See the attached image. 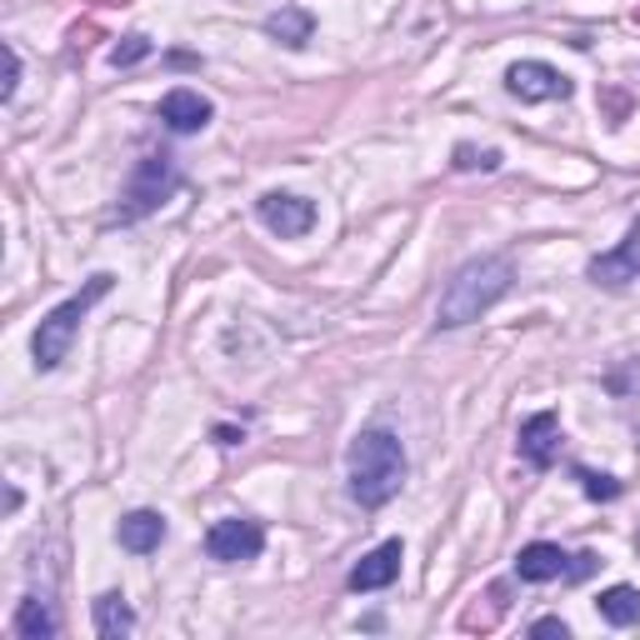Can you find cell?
Returning <instances> with one entry per match:
<instances>
[{"label":"cell","mask_w":640,"mask_h":640,"mask_svg":"<svg viewBox=\"0 0 640 640\" xmlns=\"http://www.w3.org/2000/svg\"><path fill=\"white\" fill-rule=\"evenodd\" d=\"M510 281H515L510 256H475V261H465L461 271L446 281V291H440L436 325H440V331H461V325L481 320L490 306H496V300H506Z\"/></svg>","instance_id":"obj_1"},{"label":"cell","mask_w":640,"mask_h":640,"mask_svg":"<svg viewBox=\"0 0 640 640\" xmlns=\"http://www.w3.org/2000/svg\"><path fill=\"white\" fill-rule=\"evenodd\" d=\"M345 471H351V496L360 500L366 510H380L386 500L401 490L405 481V446L401 436H391V430H360L356 440H351V455H345Z\"/></svg>","instance_id":"obj_2"},{"label":"cell","mask_w":640,"mask_h":640,"mask_svg":"<svg viewBox=\"0 0 640 640\" xmlns=\"http://www.w3.org/2000/svg\"><path fill=\"white\" fill-rule=\"evenodd\" d=\"M110 285H116V275H106V271L91 275V281H85L71 300H60V306L50 310L46 320H40V325H36V341H31V356H36L40 370H56L60 360L71 356V341H75V331H81V320L91 316L95 300L110 296Z\"/></svg>","instance_id":"obj_3"},{"label":"cell","mask_w":640,"mask_h":640,"mask_svg":"<svg viewBox=\"0 0 640 640\" xmlns=\"http://www.w3.org/2000/svg\"><path fill=\"white\" fill-rule=\"evenodd\" d=\"M176 186H180L176 161H170V155H145L141 166L131 170L126 195H120V221H141V215H151Z\"/></svg>","instance_id":"obj_4"},{"label":"cell","mask_w":640,"mask_h":640,"mask_svg":"<svg viewBox=\"0 0 640 640\" xmlns=\"http://www.w3.org/2000/svg\"><path fill=\"white\" fill-rule=\"evenodd\" d=\"M265 550V531L261 521H246V515H226L205 531V556L226 560V566H240V560H256Z\"/></svg>","instance_id":"obj_5"},{"label":"cell","mask_w":640,"mask_h":640,"mask_svg":"<svg viewBox=\"0 0 640 640\" xmlns=\"http://www.w3.org/2000/svg\"><path fill=\"white\" fill-rule=\"evenodd\" d=\"M256 215L281 240H296V236H310V226H316V201L291 195V190H265L261 201H256Z\"/></svg>","instance_id":"obj_6"},{"label":"cell","mask_w":640,"mask_h":640,"mask_svg":"<svg viewBox=\"0 0 640 640\" xmlns=\"http://www.w3.org/2000/svg\"><path fill=\"white\" fill-rule=\"evenodd\" d=\"M506 91L515 100H525V106H541V100H566L570 81L556 66H546V60H515L506 71Z\"/></svg>","instance_id":"obj_7"},{"label":"cell","mask_w":640,"mask_h":640,"mask_svg":"<svg viewBox=\"0 0 640 640\" xmlns=\"http://www.w3.org/2000/svg\"><path fill=\"white\" fill-rule=\"evenodd\" d=\"M585 275H591L595 285H630V281H640V221L630 226V236L620 240L616 250H605V256H595L591 265H585Z\"/></svg>","instance_id":"obj_8"},{"label":"cell","mask_w":640,"mask_h":640,"mask_svg":"<svg viewBox=\"0 0 640 640\" xmlns=\"http://www.w3.org/2000/svg\"><path fill=\"white\" fill-rule=\"evenodd\" d=\"M211 116H215V106L201 91H190V85H176V91H166V100H161V120H166V131H176V135L205 131Z\"/></svg>","instance_id":"obj_9"},{"label":"cell","mask_w":640,"mask_h":640,"mask_svg":"<svg viewBox=\"0 0 640 640\" xmlns=\"http://www.w3.org/2000/svg\"><path fill=\"white\" fill-rule=\"evenodd\" d=\"M521 455L535 471H546L560 455V415L556 411H535L531 420H521Z\"/></svg>","instance_id":"obj_10"},{"label":"cell","mask_w":640,"mask_h":640,"mask_svg":"<svg viewBox=\"0 0 640 640\" xmlns=\"http://www.w3.org/2000/svg\"><path fill=\"white\" fill-rule=\"evenodd\" d=\"M401 560H405L401 541H386V546H376L356 570H351V591H386V585L401 576Z\"/></svg>","instance_id":"obj_11"},{"label":"cell","mask_w":640,"mask_h":640,"mask_svg":"<svg viewBox=\"0 0 640 640\" xmlns=\"http://www.w3.org/2000/svg\"><path fill=\"white\" fill-rule=\"evenodd\" d=\"M570 560H576V556H566L560 546L535 541V546H525L521 556H515V576H521V581H531V585H546V581H560V576H566Z\"/></svg>","instance_id":"obj_12"},{"label":"cell","mask_w":640,"mask_h":640,"mask_svg":"<svg viewBox=\"0 0 640 640\" xmlns=\"http://www.w3.org/2000/svg\"><path fill=\"white\" fill-rule=\"evenodd\" d=\"M116 535L131 556H151V550H161V541H166V515H155V510H131V515L120 521Z\"/></svg>","instance_id":"obj_13"},{"label":"cell","mask_w":640,"mask_h":640,"mask_svg":"<svg viewBox=\"0 0 640 640\" xmlns=\"http://www.w3.org/2000/svg\"><path fill=\"white\" fill-rule=\"evenodd\" d=\"M265 36L291 46V50H300L310 36H316V15L300 11V5H281L275 15H265Z\"/></svg>","instance_id":"obj_14"},{"label":"cell","mask_w":640,"mask_h":640,"mask_svg":"<svg viewBox=\"0 0 640 640\" xmlns=\"http://www.w3.org/2000/svg\"><path fill=\"white\" fill-rule=\"evenodd\" d=\"M11 630L21 640H50L60 630V620H56V611H50L40 595H25L21 605H15V620H11Z\"/></svg>","instance_id":"obj_15"},{"label":"cell","mask_w":640,"mask_h":640,"mask_svg":"<svg viewBox=\"0 0 640 640\" xmlns=\"http://www.w3.org/2000/svg\"><path fill=\"white\" fill-rule=\"evenodd\" d=\"M91 616H95V636H106V640H120L135 630V611L126 605V595H116V591L100 595V601L91 605Z\"/></svg>","instance_id":"obj_16"},{"label":"cell","mask_w":640,"mask_h":640,"mask_svg":"<svg viewBox=\"0 0 640 640\" xmlns=\"http://www.w3.org/2000/svg\"><path fill=\"white\" fill-rule=\"evenodd\" d=\"M595 605H601V620H611V626H636L640 620V591L636 585H611Z\"/></svg>","instance_id":"obj_17"},{"label":"cell","mask_w":640,"mask_h":640,"mask_svg":"<svg viewBox=\"0 0 640 640\" xmlns=\"http://www.w3.org/2000/svg\"><path fill=\"white\" fill-rule=\"evenodd\" d=\"M455 170H500V151L496 145H486V151H481V145H455Z\"/></svg>","instance_id":"obj_18"},{"label":"cell","mask_w":640,"mask_h":640,"mask_svg":"<svg viewBox=\"0 0 640 640\" xmlns=\"http://www.w3.org/2000/svg\"><path fill=\"white\" fill-rule=\"evenodd\" d=\"M145 56H151V40H145V36H126L116 50H110V66H120V71H126V66H141Z\"/></svg>","instance_id":"obj_19"},{"label":"cell","mask_w":640,"mask_h":640,"mask_svg":"<svg viewBox=\"0 0 640 640\" xmlns=\"http://www.w3.org/2000/svg\"><path fill=\"white\" fill-rule=\"evenodd\" d=\"M581 481H585V496H591V500H616L620 496V481H611V475L581 471Z\"/></svg>","instance_id":"obj_20"},{"label":"cell","mask_w":640,"mask_h":640,"mask_svg":"<svg viewBox=\"0 0 640 640\" xmlns=\"http://www.w3.org/2000/svg\"><path fill=\"white\" fill-rule=\"evenodd\" d=\"M15 85H21V56H15L11 46H5V85H0V95L11 100V95H15Z\"/></svg>","instance_id":"obj_21"},{"label":"cell","mask_w":640,"mask_h":640,"mask_svg":"<svg viewBox=\"0 0 640 640\" xmlns=\"http://www.w3.org/2000/svg\"><path fill=\"white\" fill-rule=\"evenodd\" d=\"M531 636H560V640H566L570 630H566V620H560V616H546V620H535V626H531Z\"/></svg>","instance_id":"obj_22"},{"label":"cell","mask_w":640,"mask_h":640,"mask_svg":"<svg viewBox=\"0 0 640 640\" xmlns=\"http://www.w3.org/2000/svg\"><path fill=\"white\" fill-rule=\"evenodd\" d=\"M215 436H221V446H240V430H230V426H221Z\"/></svg>","instance_id":"obj_23"}]
</instances>
